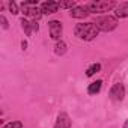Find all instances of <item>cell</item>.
<instances>
[{
    "mask_svg": "<svg viewBox=\"0 0 128 128\" xmlns=\"http://www.w3.org/2000/svg\"><path fill=\"white\" fill-rule=\"evenodd\" d=\"M98 32L100 30L95 26V23H83V24L76 26V36H78L80 39H84V41H92L98 35Z\"/></svg>",
    "mask_w": 128,
    "mask_h": 128,
    "instance_id": "6da1fadb",
    "label": "cell"
},
{
    "mask_svg": "<svg viewBox=\"0 0 128 128\" xmlns=\"http://www.w3.org/2000/svg\"><path fill=\"white\" fill-rule=\"evenodd\" d=\"M59 8H63V9H74L76 8V2L70 0V2H59Z\"/></svg>",
    "mask_w": 128,
    "mask_h": 128,
    "instance_id": "9a60e30c",
    "label": "cell"
},
{
    "mask_svg": "<svg viewBox=\"0 0 128 128\" xmlns=\"http://www.w3.org/2000/svg\"><path fill=\"white\" fill-rule=\"evenodd\" d=\"M59 9V2H44L41 5L42 14H54Z\"/></svg>",
    "mask_w": 128,
    "mask_h": 128,
    "instance_id": "ba28073f",
    "label": "cell"
},
{
    "mask_svg": "<svg viewBox=\"0 0 128 128\" xmlns=\"http://www.w3.org/2000/svg\"><path fill=\"white\" fill-rule=\"evenodd\" d=\"M95 26L98 27V30H102V32H110V30L116 29V26H118V20H116L114 17H112V15H104V17L96 18Z\"/></svg>",
    "mask_w": 128,
    "mask_h": 128,
    "instance_id": "7a4b0ae2",
    "label": "cell"
},
{
    "mask_svg": "<svg viewBox=\"0 0 128 128\" xmlns=\"http://www.w3.org/2000/svg\"><path fill=\"white\" fill-rule=\"evenodd\" d=\"M3 128H23V124H21L20 120H14V122H9V124H6Z\"/></svg>",
    "mask_w": 128,
    "mask_h": 128,
    "instance_id": "2e32d148",
    "label": "cell"
},
{
    "mask_svg": "<svg viewBox=\"0 0 128 128\" xmlns=\"http://www.w3.org/2000/svg\"><path fill=\"white\" fill-rule=\"evenodd\" d=\"M9 9H11L12 14H18V6H17L15 2H9Z\"/></svg>",
    "mask_w": 128,
    "mask_h": 128,
    "instance_id": "e0dca14e",
    "label": "cell"
},
{
    "mask_svg": "<svg viewBox=\"0 0 128 128\" xmlns=\"http://www.w3.org/2000/svg\"><path fill=\"white\" fill-rule=\"evenodd\" d=\"M100 70H101V65H100V63H94V65H90V66L88 68L86 76H88V77H90V76H94L95 72H98Z\"/></svg>",
    "mask_w": 128,
    "mask_h": 128,
    "instance_id": "5bb4252c",
    "label": "cell"
},
{
    "mask_svg": "<svg viewBox=\"0 0 128 128\" xmlns=\"http://www.w3.org/2000/svg\"><path fill=\"white\" fill-rule=\"evenodd\" d=\"M48 27H50V36H51V39H59L60 35H62V24L54 20V21L48 23Z\"/></svg>",
    "mask_w": 128,
    "mask_h": 128,
    "instance_id": "8992f818",
    "label": "cell"
},
{
    "mask_svg": "<svg viewBox=\"0 0 128 128\" xmlns=\"http://www.w3.org/2000/svg\"><path fill=\"white\" fill-rule=\"evenodd\" d=\"M54 51H56V54H65V51H66V44L63 42V41H60V42H57L56 44V47H54Z\"/></svg>",
    "mask_w": 128,
    "mask_h": 128,
    "instance_id": "4fadbf2b",
    "label": "cell"
},
{
    "mask_svg": "<svg viewBox=\"0 0 128 128\" xmlns=\"http://www.w3.org/2000/svg\"><path fill=\"white\" fill-rule=\"evenodd\" d=\"M101 86H102V82H101V80H96V82H94L92 84H89L88 92H89L90 95H95V94H98V92L101 90Z\"/></svg>",
    "mask_w": 128,
    "mask_h": 128,
    "instance_id": "8fae6325",
    "label": "cell"
},
{
    "mask_svg": "<svg viewBox=\"0 0 128 128\" xmlns=\"http://www.w3.org/2000/svg\"><path fill=\"white\" fill-rule=\"evenodd\" d=\"M90 12L88 9V6H76L72 11H71V17L72 18H84L88 17Z\"/></svg>",
    "mask_w": 128,
    "mask_h": 128,
    "instance_id": "9c48e42d",
    "label": "cell"
},
{
    "mask_svg": "<svg viewBox=\"0 0 128 128\" xmlns=\"http://www.w3.org/2000/svg\"><path fill=\"white\" fill-rule=\"evenodd\" d=\"M21 27H23V29L26 30V35H27V36H30V35H32L33 23H29L27 20H24V18H23V20H21ZM33 30H35V29H33Z\"/></svg>",
    "mask_w": 128,
    "mask_h": 128,
    "instance_id": "7c38bea8",
    "label": "cell"
},
{
    "mask_svg": "<svg viewBox=\"0 0 128 128\" xmlns=\"http://www.w3.org/2000/svg\"><path fill=\"white\" fill-rule=\"evenodd\" d=\"M116 17H120V18L128 17V2L120 3V5L116 8Z\"/></svg>",
    "mask_w": 128,
    "mask_h": 128,
    "instance_id": "30bf717a",
    "label": "cell"
},
{
    "mask_svg": "<svg viewBox=\"0 0 128 128\" xmlns=\"http://www.w3.org/2000/svg\"><path fill=\"white\" fill-rule=\"evenodd\" d=\"M124 95H125V89H124V84H120V83H116L110 89V98L113 101H122Z\"/></svg>",
    "mask_w": 128,
    "mask_h": 128,
    "instance_id": "5b68a950",
    "label": "cell"
},
{
    "mask_svg": "<svg viewBox=\"0 0 128 128\" xmlns=\"http://www.w3.org/2000/svg\"><path fill=\"white\" fill-rule=\"evenodd\" d=\"M0 21H2V27L3 29H8V21H6V18L3 15H0Z\"/></svg>",
    "mask_w": 128,
    "mask_h": 128,
    "instance_id": "ac0fdd59",
    "label": "cell"
},
{
    "mask_svg": "<svg viewBox=\"0 0 128 128\" xmlns=\"http://www.w3.org/2000/svg\"><path fill=\"white\" fill-rule=\"evenodd\" d=\"M124 128H128V120H125V124H124Z\"/></svg>",
    "mask_w": 128,
    "mask_h": 128,
    "instance_id": "d6986e66",
    "label": "cell"
},
{
    "mask_svg": "<svg viewBox=\"0 0 128 128\" xmlns=\"http://www.w3.org/2000/svg\"><path fill=\"white\" fill-rule=\"evenodd\" d=\"M116 6L114 2H107V0H104V2H90L88 5V9L89 12H108L110 9H113Z\"/></svg>",
    "mask_w": 128,
    "mask_h": 128,
    "instance_id": "3957f363",
    "label": "cell"
},
{
    "mask_svg": "<svg viewBox=\"0 0 128 128\" xmlns=\"http://www.w3.org/2000/svg\"><path fill=\"white\" fill-rule=\"evenodd\" d=\"M21 9H23V14H24V15H27V17H30V18H33V20H39L41 15H42L41 8H38V6H35V5H27V3L23 2Z\"/></svg>",
    "mask_w": 128,
    "mask_h": 128,
    "instance_id": "277c9868",
    "label": "cell"
},
{
    "mask_svg": "<svg viewBox=\"0 0 128 128\" xmlns=\"http://www.w3.org/2000/svg\"><path fill=\"white\" fill-rule=\"evenodd\" d=\"M54 128H71V119L66 113H60L54 124Z\"/></svg>",
    "mask_w": 128,
    "mask_h": 128,
    "instance_id": "52a82bcc",
    "label": "cell"
}]
</instances>
